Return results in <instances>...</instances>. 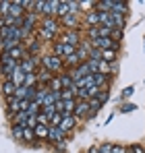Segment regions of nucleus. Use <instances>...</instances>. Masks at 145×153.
<instances>
[{
  "label": "nucleus",
  "instance_id": "nucleus-1",
  "mask_svg": "<svg viewBox=\"0 0 145 153\" xmlns=\"http://www.w3.org/2000/svg\"><path fill=\"white\" fill-rule=\"evenodd\" d=\"M40 62H42V66H44L46 71H50V73H60V71H62V66H64L62 58H58V56H54V54L42 56V58H40Z\"/></svg>",
  "mask_w": 145,
  "mask_h": 153
},
{
  "label": "nucleus",
  "instance_id": "nucleus-2",
  "mask_svg": "<svg viewBox=\"0 0 145 153\" xmlns=\"http://www.w3.org/2000/svg\"><path fill=\"white\" fill-rule=\"evenodd\" d=\"M56 6H58V0H40V2H35V10L40 15H44V19L52 17L56 13Z\"/></svg>",
  "mask_w": 145,
  "mask_h": 153
},
{
  "label": "nucleus",
  "instance_id": "nucleus-3",
  "mask_svg": "<svg viewBox=\"0 0 145 153\" xmlns=\"http://www.w3.org/2000/svg\"><path fill=\"white\" fill-rule=\"evenodd\" d=\"M91 42V48L96 50H114L118 52V44L112 39V37H96V39H89Z\"/></svg>",
  "mask_w": 145,
  "mask_h": 153
},
{
  "label": "nucleus",
  "instance_id": "nucleus-4",
  "mask_svg": "<svg viewBox=\"0 0 145 153\" xmlns=\"http://www.w3.org/2000/svg\"><path fill=\"white\" fill-rule=\"evenodd\" d=\"M37 64H42V62H40V58H37V56H29V54H27L23 60L19 62V68L23 71L25 75H29V73H35Z\"/></svg>",
  "mask_w": 145,
  "mask_h": 153
},
{
  "label": "nucleus",
  "instance_id": "nucleus-5",
  "mask_svg": "<svg viewBox=\"0 0 145 153\" xmlns=\"http://www.w3.org/2000/svg\"><path fill=\"white\" fill-rule=\"evenodd\" d=\"M35 21H37L35 13H25L23 17H21V29H23L25 35H29V33H31V29L35 27Z\"/></svg>",
  "mask_w": 145,
  "mask_h": 153
},
{
  "label": "nucleus",
  "instance_id": "nucleus-6",
  "mask_svg": "<svg viewBox=\"0 0 145 153\" xmlns=\"http://www.w3.org/2000/svg\"><path fill=\"white\" fill-rule=\"evenodd\" d=\"M69 75H71V79L77 83L79 79H83V76H87V75H91V71H89V66H87V62H81L79 66H75V68H71L69 71Z\"/></svg>",
  "mask_w": 145,
  "mask_h": 153
},
{
  "label": "nucleus",
  "instance_id": "nucleus-7",
  "mask_svg": "<svg viewBox=\"0 0 145 153\" xmlns=\"http://www.w3.org/2000/svg\"><path fill=\"white\" fill-rule=\"evenodd\" d=\"M17 64H19V62H15V60H4V62H0V75L4 76V81H10V76L15 73Z\"/></svg>",
  "mask_w": 145,
  "mask_h": 153
},
{
  "label": "nucleus",
  "instance_id": "nucleus-8",
  "mask_svg": "<svg viewBox=\"0 0 145 153\" xmlns=\"http://www.w3.org/2000/svg\"><path fill=\"white\" fill-rule=\"evenodd\" d=\"M75 50H77V48H72V46H69V44H62V42H60V44H56V46H54V56H58V58H62V60H64V58L72 56Z\"/></svg>",
  "mask_w": 145,
  "mask_h": 153
},
{
  "label": "nucleus",
  "instance_id": "nucleus-9",
  "mask_svg": "<svg viewBox=\"0 0 145 153\" xmlns=\"http://www.w3.org/2000/svg\"><path fill=\"white\" fill-rule=\"evenodd\" d=\"M60 42H62V44H69V46H72V48H77V46L81 44V35L72 29V31H67V33L60 37Z\"/></svg>",
  "mask_w": 145,
  "mask_h": 153
},
{
  "label": "nucleus",
  "instance_id": "nucleus-10",
  "mask_svg": "<svg viewBox=\"0 0 145 153\" xmlns=\"http://www.w3.org/2000/svg\"><path fill=\"white\" fill-rule=\"evenodd\" d=\"M126 8H129L126 2H122V0H110V13L124 17V15H126Z\"/></svg>",
  "mask_w": 145,
  "mask_h": 153
},
{
  "label": "nucleus",
  "instance_id": "nucleus-11",
  "mask_svg": "<svg viewBox=\"0 0 145 153\" xmlns=\"http://www.w3.org/2000/svg\"><path fill=\"white\" fill-rule=\"evenodd\" d=\"M89 112V102H83V100H79L77 105H75V112H72V116L75 118H85V114Z\"/></svg>",
  "mask_w": 145,
  "mask_h": 153
},
{
  "label": "nucleus",
  "instance_id": "nucleus-12",
  "mask_svg": "<svg viewBox=\"0 0 145 153\" xmlns=\"http://www.w3.org/2000/svg\"><path fill=\"white\" fill-rule=\"evenodd\" d=\"M60 23H62V25L67 27V29H69V31H72V29H75V27L79 25V17H77V15H75V13H69V15H67V17H62V19H60Z\"/></svg>",
  "mask_w": 145,
  "mask_h": 153
},
{
  "label": "nucleus",
  "instance_id": "nucleus-13",
  "mask_svg": "<svg viewBox=\"0 0 145 153\" xmlns=\"http://www.w3.org/2000/svg\"><path fill=\"white\" fill-rule=\"evenodd\" d=\"M6 15H10V17H15V19H21L25 15L21 2H8V13H6Z\"/></svg>",
  "mask_w": 145,
  "mask_h": 153
},
{
  "label": "nucleus",
  "instance_id": "nucleus-14",
  "mask_svg": "<svg viewBox=\"0 0 145 153\" xmlns=\"http://www.w3.org/2000/svg\"><path fill=\"white\" fill-rule=\"evenodd\" d=\"M58 21L54 19V17H46L44 21H42V27L40 29H46V31H52V33H58Z\"/></svg>",
  "mask_w": 145,
  "mask_h": 153
},
{
  "label": "nucleus",
  "instance_id": "nucleus-15",
  "mask_svg": "<svg viewBox=\"0 0 145 153\" xmlns=\"http://www.w3.org/2000/svg\"><path fill=\"white\" fill-rule=\"evenodd\" d=\"M75 120H77V118H75V116H62V120H60V130H62V132H69V130H72V126H75Z\"/></svg>",
  "mask_w": 145,
  "mask_h": 153
},
{
  "label": "nucleus",
  "instance_id": "nucleus-16",
  "mask_svg": "<svg viewBox=\"0 0 145 153\" xmlns=\"http://www.w3.org/2000/svg\"><path fill=\"white\" fill-rule=\"evenodd\" d=\"M64 139V132L60 130L58 126H50V132H48V141H52V143H60Z\"/></svg>",
  "mask_w": 145,
  "mask_h": 153
},
{
  "label": "nucleus",
  "instance_id": "nucleus-17",
  "mask_svg": "<svg viewBox=\"0 0 145 153\" xmlns=\"http://www.w3.org/2000/svg\"><path fill=\"white\" fill-rule=\"evenodd\" d=\"M23 81H25V73L19 68V64H17L15 73H13V76H10V83H13L15 87H23Z\"/></svg>",
  "mask_w": 145,
  "mask_h": 153
},
{
  "label": "nucleus",
  "instance_id": "nucleus-18",
  "mask_svg": "<svg viewBox=\"0 0 145 153\" xmlns=\"http://www.w3.org/2000/svg\"><path fill=\"white\" fill-rule=\"evenodd\" d=\"M56 102H60V91H48V95L44 97V105H42V108H46V105H54Z\"/></svg>",
  "mask_w": 145,
  "mask_h": 153
},
{
  "label": "nucleus",
  "instance_id": "nucleus-19",
  "mask_svg": "<svg viewBox=\"0 0 145 153\" xmlns=\"http://www.w3.org/2000/svg\"><path fill=\"white\" fill-rule=\"evenodd\" d=\"M35 76H37V83H44V85H48L50 79H52V73H50V71H46V68L42 66L40 71H35Z\"/></svg>",
  "mask_w": 145,
  "mask_h": 153
},
{
  "label": "nucleus",
  "instance_id": "nucleus-20",
  "mask_svg": "<svg viewBox=\"0 0 145 153\" xmlns=\"http://www.w3.org/2000/svg\"><path fill=\"white\" fill-rule=\"evenodd\" d=\"M58 79H60V87H62V89H75V81L71 79L69 73H62Z\"/></svg>",
  "mask_w": 145,
  "mask_h": 153
},
{
  "label": "nucleus",
  "instance_id": "nucleus-21",
  "mask_svg": "<svg viewBox=\"0 0 145 153\" xmlns=\"http://www.w3.org/2000/svg\"><path fill=\"white\" fill-rule=\"evenodd\" d=\"M75 105H77L75 100H62V110H60V112H62L64 116H71L72 112H75Z\"/></svg>",
  "mask_w": 145,
  "mask_h": 153
},
{
  "label": "nucleus",
  "instance_id": "nucleus-22",
  "mask_svg": "<svg viewBox=\"0 0 145 153\" xmlns=\"http://www.w3.org/2000/svg\"><path fill=\"white\" fill-rule=\"evenodd\" d=\"M33 132H35V139H37V137H40V139H48L50 126H48V124H35Z\"/></svg>",
  "mask_w": 145,
  "mask_h": 153
},
{
  "label": "nucleus",
  "instance_id": "nucleus-23",
  "mask_svg": "<svg viewBox=\"0 0 145 153\" xmlns=\"http://www.w3.org/2000/svg\"><path fill=\"white\" fill-rule=\"evenodd\" d=\"M69 13H71V8H69V2H60V0H58V6H56V13H54V15L62 19V17H67Z\"/></svg>",
  "mask_w": 145,
  "mask_h": 153
},
{
  "label": "nucleus",
  "instance_id": "nucleus-24",
  "mask_svg": "<svg viewBox=\"0 0 145 153\" xmlns=\"http://www.w3.org/2000/svg\"><path fill=\"white\" fill-rule=\"evenodd\" d=\"M93 85L99 87V89H104V85L108 83V75H102V73H93Z\"/></svg>",
  "mask_w": 145,
  "mask_h": 153
},
{
  "label": "nucleus",
  "instance_id": "nucleus-25",
  "mask_svg": "<svg viewBox=\"0 0 145 153\" xmlns=\"http://www.w3.org/2000/svg\"><path fill=\"white\" fill-rule=\"evenodd\" d=\"M85 23H87L89 27H97V25H99V13H97V10H91V13L87 15Z\"/></svg>",
  "mask_w": 145,
  "mask_h": 153
},
{
  "label": "nucleus",
  "instance_id": "nucleus-26",
  "mask_svg": "<svg viewBox=\"0 0 145 153\" xmlns=\"http://www.w3.org/2000/svg\"><path fill=\"white\" fill-rule=\"evenodd\" d=\"M8 110H10L13 116H15L17 112H21V100H17V97H8Z\"/></svg>",
  "mask_w": 145,
  "mask_h": 153
},
{
  "label": "nucleus",
  "instance_id": "nucleus-27",
  "mask_svg": "<svg viewBox=\"0 0 145 153\" xmlns=\"http://www.w3.org/2000/svg\"><path fill=\"white\" fill-rule=\"evenodd\" d=\"M15 91H17V87H15L10 81H4V83H2V93H4L6 97H13V95H15Z\"/></svg>",
  "mask_w": 145,
  "mask_h": 153
},
{
  "label": "nucleus",
  "instance_id": "nucleus-28",
  "mask_svg": "<svg viewBox=\"0 0 145 153\" xmlns=\"http://www.w3.org/2000/svg\"><path fill=\"white\" fill-rule=\"evenodd\" d=\"M114 60H116V52L114 50H102V62L110 64V62H114Z\"/></svg>",
  "mask_w": 145,
  "mask_h": 153
},
{
  "label": "nucleus",
  "instance_id": "nucleus-29",
  "mask_svg": "<svg viewBox=\"0 0 145 153\" xmlns=\"http://www.w3.org/2000/svg\"><path fill=\"white\" fill-rule=\"evenodd\" d=\"M23 87H37V76H35V73H29V75H25Z\"/></svg>",
  "mask_w": 145,
  "mask_h": 153
},
{
  "label": "nucleus",
  "instance_id": "nucleus-30",
  "mask_svg": "<svg viewBox=\"0 0 145 153\" xmlns=\"http://www.w3.org/2000/svg\"><path fill=\"white\" fill-rule=\"evenodd\" d=\"M48 91H62V87H60V79H58V76H52V79H50Z\"/></svg>",
  "mask_w": 145,
  "mask_h": 153
},
{
  "label": "nucleus",
  "instance_id": "nucleus-31",
  "mask_svg": "<svg viewBox=\"0 0 145 153\" xmlns=\"http://www.w3.org/2000/svg\"><path fill=\"white\" fill-rule=\"evenodd\" d=\"M62 62H64V64H69V66H75V64L79 66V64H81V58H79L77 54H72V56H69V58H64Z\"/></svg>",
  "mask_w": 145,
  "mask_h": 153
},
{
  "label": "nucleus",
  "instance_id": "nucleus-32",
  "mask_svg": "<svg viewBox=\"0 0 145 153\" xmlns=\"http://www.w3.org/2000/svg\"><path fill=\"white\" fill-rule=\"evenodd\" d=\"M62 116H64L62 112H56V114L50 118V124H48V126H60V120H62Z\"/></svg>",
  "mask_w": 145,
  "mask_h": 153
},
{
  "label": "nucleus",
  "instance_id": "nucleus-33",
  "mask_svg": "<svg viewBox=\"0 0 145 153\" xmlns=\"http://www.w3.org/2000/svg\"><path fill=\"white\" fill-rule=\"evenodd\" d=\"M23 141H35V132H33V128L23 126Z\"/></svg>",
  "mask_w": 145,
  "mask_h": 153
},
{
  "label": "nucleus",
  "instance_id": "nucleus-34",
  "mask_svg": "<svg viewBox=\"0 0 145 153\" xmlns=\"http://www.w3.org/2000/svg\"><path fill=\"white\" fill-rule=\"evenodd\" d=\"M40 37H42L44 42H52V39L56 37V33H52V31H46V29H40Z\"/></svg>",
  "mask_w": 145,
  "mask_h": 153
},
{
  "label": "nucleus",
  "instance_id": "nucleus-35",
  "mask_svg": "<svg viewBox=\"0 0 145 153\" xmlns=\"http://www.w3.org/2000/svg\"><path fill=\"white\" fill-rule=\"evenodd\" d=\"M60 100H75V89H62Z\"/></svg>",
  "mask_w": 145,
  "mask_h": 153
},
{
  "label": "nucleus",
  "instance_id": "nucleus-36",
  "mask_svg": "<svg viewBox=\"0 0 145 153\" xmlns=\"http://www.w3.org/2000/svg\"><path fill=\"white\" fill-rule=\"evenodd\" d=\"M13 137H15V139H21V141H23V126L15 124V126H13Z\"/></svg>",
  "mask_w": 145,
  "mask_h": 153
},
{
  "label": "nucleus",
  "instance_id": "nucleus-37",
  "mask_svg": "<svg viewBox=\"0 0 145 153\" xmlns=\"http://www.w3.org/2000/svg\"><path fill=\"white\" fill-rule=\"evenodd\" d=\"M97 151L99 153H112V145H110V143H104V145L97 147Z\"/></svg>",
  "mask_w": 145,
  "mask_h": 153
},
{
  "label": "nucleus",
  "instance_id": "nucleus-38",
  "mask_svg": "<svg viewBox=\"0 0 145 153\" xmlns=\"http://www.w3.org/2000/svg\"><path fill=\"white\" fill-rule=\"evenodd\" d=\"M96 100H97L99 103H104L106 100H108V91H106V89H102V91L97 93V97H96Z\"/></svg>",
  "mask_w": 145,
  "mask_h": 153
},
{
  "label": "nucleus",
  "instance_id": "nucleus-39",
  "mask_svg": "<svg viewBox=\"0 0 145 153\" xmlns=\"http://www.w3.org/2000/svg\"><path fill=\"white\" fill-rule=\"evenodd\" d=\"M133 93H135V87H124V89H122V97H124V100L131 97Z\"/></svg>",
  "mask_w": 145,
  "mask_h": 153
},
{
  "label": "nucleus",
  "instance_id": "nucleus-40",
  "mask_svg": "<svg viewBox=\"0 0 145 153\" xmlns=\"http://www.w3.org/2000/svg\"><path fill=\"white\" fill-rule=\"evenodd\" d=\"M131 153H145L143 145H139V143H135V145H131Z\"/></svg>",
  "mask_w": 145,
  "mask_h": 153
},
{
  "label": "nucleus",
  "instance_id": "nucleus-41",
  "mask_svg": "<svg viewBox=\"0 0 145 153\" xmlns=\"http://www.w3.org/2000/svg\"><path fill=\"white\" fill-rule=\"evenodd\" d=\"M133 110H137L135 103H124V105H122V112H124V114H126V112H133Z\"/></svg>",
  "mask_w": 145,
  "mask_h": 153
},
{
  "label": "nucleus",
  "instance_id": "nucleus-42",
  "mask_svg": "<svg viewBox=\"0 0 145 153\" xmlns=\"http://www.w3.org/2000/svg\"><path fill=\"white\" fill-rule=\"evenodd\" d=\"M35 120H37V124H48V118H46V116H44L42 112H40V114L35 116Z\"/></svg>",
  "mask_w": 145,
  "mask_h": 153
},
{
  "label": "nucleus",
  "instance_id": "nucleus-43",
  "mask_svg": "<svg viewBox=\"0 0 145 153\" xmlns=\"http://www.w3.org/2000/svg\"><path fill=\"white\" fill-rule=\"evenodd\" d=\"M112 153H126V149L122 145H112Z\"/></svg>",
  "mask_w": 145,
  "mask_h": 153
},
{
  "label": "nucleus",
  "instance_id": "nucleus-44",
  "mask_svg": "<svg viewBox=\"0 0 145 153\" xmlns=\"http://www.w3.org/2000/svg\"><path fill=\"white\" fill-rule=\"evenodd\" d=\"M0 10H2V15H6V13H8V2H6V0H2V2H0Z\"/></svg>",
  "mask_w": 145,
  "mask_h": 153
},
{
  "label": "nucleus",
  "instance_id": "nucleus-45",
  "mask_svg": "<svg viewBox=\"0 0 145 153\" xmlns=\"http://www.w3.org/2000/svg\"><path fill=\"white\" fill-rule=\"evenodd\" d=\"M37 50H40V42H33V44L29 46V52L33 54V52H37ZM31 54H29V56H31Z\"/></svg>",
  "mask_w": 145,
  "mask_h": 153
},
{
  "label": "nucleus",
  "instance_id": "nucleus-46",
  "mask_svg": "<svg viewBox=\"0 0 145 153\" xmlns=\"http://www.w3.org/2000/svg\"><path fill=\"white\" fill-rule=\"evenodd\" d=\"M112 35H114L116 39H120V37H122V31H120V29H114V31H112Z\"/></svg>",
  "mask_w": 145,
  "mask_h": 153
},
{
  "label": "nucleus",
  "instance_id": "nucleus-47",
  "mask_svg": "<svg viewBox=\"0 0 145 153\" xmlns=\"http://www.w3.org/2000/svg\"><path fill=\"white\" fill-rule=\"evenodd\" d=\"M87 153H99V151H97V147H89V151H87Z\"/></svg>",
  "mask_w": 145,
  "mask_h": 153
}]
</instances>
